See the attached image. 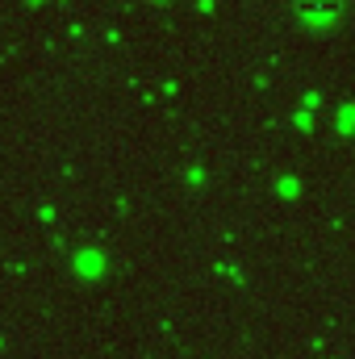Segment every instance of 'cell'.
I'll use <instances>...</instances> for the list:
<instances>
[{
	"mask_svg": "<svg viewBox=\"0 0 355 359\" xmlns=\"http://www.w3.org/2000/svg\"><path fill=\"white\" fill-rule=\"evenodd\" d=\"M343 13H347V0H288V17L301 29H314V34L339 25Z\"/></svg>",
	"mask_w": 355,
	"mask_h": 359,
	"instance_id": "cell-1",
	"label": "cell"
}]
</instances>
